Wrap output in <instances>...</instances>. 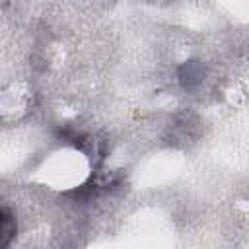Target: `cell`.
I'll list each match as a JSON object with an SVG mask.
<instances>
[{
  "label": "cell",
  "mask_w": 249,
  "mask_h": 249,
  "mask_svg": "<svg viewBox=\"0 0 249 249\" xmlns=\"http://www.w3.org/2000/svg\"><path fill=\"white\" fill-rule=\"evenodd\" d=\"M14 231H16V226L12 224V218L8 216V212L4 210V214H2V247L8 245V241H10Z\"/></svg>",
  "instance_id": "6da1fadb"
}]
</instances>
